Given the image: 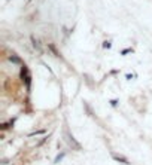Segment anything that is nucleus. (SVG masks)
Wrapping results in <instances>:
<instances>
[{
  "label": "nucleus",
  "mask_w": 152,
  "mask_h": 165,
  "mask_svg": "<svg viewBox=\"0 0 152 165\" xmlns=\"http://www.w3.org/2000/svg\"><path fill=\"white\" fill-rule=\"evenodd\" d=\"M8 58H9L10 62H14V64H22V60H21L18 55H15V54H10Z\"/></svg>",
  "instance_id": "nucleus-5"
},
{
  "label": "nucleus",
  "mask_w": 152,
  "mask_h": 165,
  "mask_svg": "<svg viewBox=\"0 0 152 165\" xmlns=\"http://www.w3.org/2000/svg\"><path fill=\"white\" fill-rule=\"evenodd\" d=\"M63 156H64V153H63V152H61V153H60V155L57 156V159H55V162H58V161H60V159H61Z\"/></svg>",
  "instance_id": "nucleus-10"
},
{
  "label": "nucleus",
  "mask_w": 152,
  "mask_h": 165,
  "mask_svg": "<svg viewBox=\"0 0 152 165\" xmlns=\"http://www.w3.org/2000/svg\"><path fill=\"white\" fill-rule=\"evenodd\" d=\"M110 104H112L113 107H116V106H118V100H110Z\"/></svg>",
  "instance_id": "nucleus-9"
},
{
  "label": "nucleus",
  "mask_w": 152,
  "mask_h": 165,
  "mask_svg": "<svg viewBox=\"0 0 152 165\" xmlns=\"http://www.w3.org/2000/svg\"><path fill=\"white\" fill-rule=\"evenodd\" d=\"M43 132H45V130H39V131H34V132H31L29 135H39V134H43Z\"/></svg>",
  "instance_id": "nucleus-8"
},
{
  "label": "nucleus",
  "mask_w": 152,
  "mask_h": 165,
  "mask_svg": "<svg viewBox=\"0 0 152 165\" xmlns=\"http://www.w3.org/2000/svg\"><path fill=\"white\" fill-rule=\"evenodd\" d=\"M48 49H49L51 52H52V54H54V55H55L57 58H60V60L63 58V57H61V54L58 52V49H57V46H55L54 43H48Z\"/></svg>",
  "instance_id": "nucleus-4"
},
{
  "label": "nucleus",
  "mask_w": 152,
  "mask_h": 165,
  "mask_svg": "<svg viewBox=\"0 0 152 165\" xmlns=\"http://www.w3.org/2000/svg\"><path fill=\"white\" fill-rule=\"evenodd\" d=\"M134 52V49L133 48H125V49H122L121 51V55H127V54H133Z\"/></svg>",
  "instance_id": "nucleus-6"
},
{
  "label": "nucleus",
  "mask_w": 152,
  "mask_h": 165,
  "mask_svg": "<svg viewBox=\"0 0 152 165\" xmlns=\"http://www.w3.org/2000/svg\"><path fill=\"white\" fill-rule=\"evenodd\" d=\"M20 78H21V80L24 82L25 88H27V89H30V85H31V74H30V71H29L27 66H21Z\"/></svg>",
  "instance_id": "nucleus-1"
},
{
  "label": "nucleus",
  "mask_w": 152,
  "mask_h": 165,
  "mask_svg": "<svg viewBox=\"0 0 152 165\" xmlns=\"http://www.w3.org/2000/svg\"><path fill=\"white\" fill-rule=\"evenodd\" d=\"M112 158L115 159V161H118V162H122V164H125V165H130V161L127 159L125 156L119 155V153H112Z\"/></svg>",
  "instance_id": "nucleus-3"
},
{
  "label": "nucleus",
  "mask_w": 152,
  "mask_h": 165,
  "mask_svg": "<svg viewBox=\"0 0 152 165\" xmlns=\"http://www.w3.org/2000/svg\"><path fill=\"white\" fill-rule=\"evenodd\" d=\"M30 40H31L33 48L37 51V52H42V43H40V40L37 39V37H36L34 34H31V36H30Z\"/></svg>",
  "instance_id": "nucleus-2"
},
{
  "label": "nucleus",
  "mask_w": 152,
  "mask_h": 165,
  "mask_svg": "<svg viewBox=\"0 0 152 165\" xmlns=\"http://www.w3.org/2000/svg\"><path fill=\"white\" fill-rule=\"evenodd\" d=\"M101 46H103V49H110L112 48V42L110 40H105L103 43H101Z\"/></svg>",
  "instance_id": "nucleus-7"
}]
</instances>
